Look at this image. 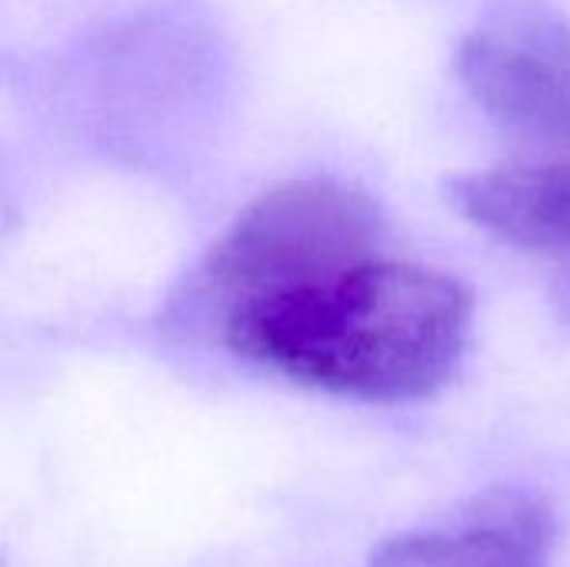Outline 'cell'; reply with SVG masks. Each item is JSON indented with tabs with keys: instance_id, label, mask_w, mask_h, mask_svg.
Returning <instances> with one entry per match:
<instances>
[{
	"instance_id": "7a4b0ae2",
	"label": "cell",
	"mask_w": 570,
	"mask_h": 567,
	"mask_svg": "<svg viewBox=\"0 0 570 567\" xmlns=\"http://www.w3.org/2000/svg\"><path fill=\"white\" fill-rule=\"evenodd\" d=\"M377 201L334 177H301L264 190L214 241L177 301L207 331L220 314L267 297L324 267L384 251Z\"/></svg>"
},
{
	"instance_id": "6da1fadb",
	"label": "cell",
	"mask_w": 570,
	"mask_h": 567,
	"mask_svg": "<svg viewBox=\"0 0 570 567\" xmlns=\"http://www.w3.org/2000/svg\"><path fill=\"white\" fill-rule=\"evenodd\" d=\"M471 331L474 294L458 277L384 251L307 274L207 328L254 368L364 404L434 398Z\"/></svg>"
},
{
	"instance_id": "8992f818",
	"label": "cell",
	"mask_w": 570,
	"mask_h": 567,
	"mask_svg": "<svg viewBox=\"0 0 570 567\" xmlns=\"http://www.w3.org/2000/svg\"><path fill=\"white\" fill-rule=\"evenodd\" d=\"M554 304H558L561 321H568L570 324V267L558 277V284H554Z\"/></svg>"
},
{
	"instance_id": "5b68a950",
	"label": "cell",
	"mask_w": 570,
	"mask_h": 567,
	"mask_svg": "<svg viewBox=\"0 0 570 567\" xmlns=\"http://www.w3.org/2000/svg\"><path fill=\"white\" fill-rule=\"evenodd\" d=\"M444 197L501 244L570 254V157L464 170L444 180Z\"/></svg>"
},
{
	"instance_id": "277c9868",
	"label": "cell",
	"mask_w": 570,
	"mask_h": 567,
	"mask_svg": "<svg viewBox=\"0 0 570 567\" xmlns=\"http://www.w3.org/2000/svg\"><path fill=\"white\" fill-rule=\"evenodd\" d=\"M558 525L531 491L498 488L474 498L458 521L384 541L367 567H551Z\"/></svg>"
},
{
	"instance_id": "3957f363",
	"label": "cell",
	"mask_w": 570,
	"mask_h": 567,
	"mask_svg": "<svg viewBox=\"0 0 570 567\" xmlns=\"http://www.w3.org/2000/svg\"><path fill=\"white\" fill-rule=\"evenodd\" d=\"M454 70L504 130L570 154V20L548 0H498L461 37Z\"/></svg>"
}]
</instances>
